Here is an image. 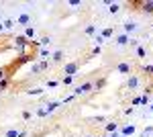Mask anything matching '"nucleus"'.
Instances as JSON below:
<instances>
[{
  "instance_id": "1",
  "label": "nucleus",
  "mask_w": 153,
  "mask_h": 137,
  "mask_svg": "<svg viewBox=\"0 0 153 137\" xmlns=\"http://www.w3.org/2000/svg\"><path fill=\"white\" fill-rule=\"evenodd\" d=\"M14 47H16V49L21 51V55H23L25 49H27V47H33V45H31V41H27V37H25V35H19V37L14 39Z\"/></svg>"
},
{
  "instance_id": "2",
  "label": "nucleus",
  "mask_w": 153,
  "mask_h": 137,
  "mask_svg": "<svg viewBox=\"0 0 153 137\" xmlns=\"http://www.w3.org/2000/svg\"><path fill=\"white\" fill-rule=\"evenodd\" d=\"M92 88H94V82H86V84H82V86H78V88H76V94H78V96L88 94V92H92Z\"/></svg>"
},
{
  "instance_id": "3",
  "label": "nucleus",
  "mask_w": 153,
  "mask_h": 137,
  "mask_svg": "<svg viewBox=\"0 0 153 137\" xmlns=\"http://www.w3.org/2000/svg\"><path fill=\"white\" fill-rule=\"evenodd\" d=\"M133 6H139V10L153 14V2H133Z\"/></svg>"
},
{
  "instance_id": "4",
  "label": "nucleus",
  "mask_w": 153,
  "mask_h": 137,
  "mask_svg": "<svg viewBox=\"0 0 153 137\" xmlns=\"http://www.w3.org/2000/svg\"><path fill=\"white\" fill-rule=\"evenodd\" d=\"M78 68H80V64H78V61H74V64H70V66H65V74L74 76V74L78 72Z\"/></svg>"
},
{
  "instance_id": "5",
  "label": "nucleus",
  "mask_w": 153,
  "mask_h": 137,
  "mask_svg": "<svg viewBox=\"0 0 153 137\" xmlns=\"http://www.w3.org/2000/svg\"><path fill=\"white\" fill-rule=\"evenodd\" d=\"M117 70L120 72V74H131V66H129V64H125V61H123V64H118Z\"/></svg>"
},
{
  "instance_id": "6",
  "label": "nucleus",
  "mask_w": 153,
  "mask_h": 137,
  "mask_svg": "<svg viewBox=\"0 0 153 137\" xmlns=\"http://www.w3.org/2000/svg\"><path fill=\"white\" fill-rule=\"evenodd\" d=\"M29 21H31V19H29V14H21L16 23L21 25V27H27V25H29Z\"/></svg>"
},
{
  "instance_id": "7",
  "label": "nucleus",
  "mask_w": 153,
  "mask_h": 137,
  "mask_svg": "<svg viewBox=\"0 0 153 137\" xmlns=\"http://www.w3.org/2000/svg\"><path fill=\"white\" fill-rule=\"evenodd\" d=\"M117 43H118V45H127V43H129V37H127V35H118Z\"/></svg>"
},
{
  "instance_id": "8",
  "label": "nucleus",
  "mask_w": 153,
  "mask_h": 137,
  "mask_svg": "<svg viewBox=\"0 0 153 137\" xmlns=\"http://www.w3.org/2000/svg\"><path fill=\"white\" fill-rule=\"evenodd\" d=\"M137 86H139V80H137L135 76H131L129 78V88H137Z\"/></svg>"
},
{
  "instance_id": "9",
  "label": "nucleus",
  "mask_w": 153,
  "mask_h": 137,
  "mask_svg": "<svg viewBox=\"0 0 153 137\" xmlns=\"http://www.w3.org/2000/svg\"><path fill=\"white\" fill-rule=\"evenodd\" d=\"M143 72H145L147 76H151V78H153V66H151V64H147V66H143Z\"/></svg>"
},
{
  "instance_id": "10",
  "label": "nucleus",
  "mask_w": 153,
  "mask_h": 137,
  "mask_svg": "<svg viewBox=\"0 0 153 137\" xmlns=\"http://www.w3.org/2000/svg\"><path fill=\"white\" fill-rule=\"evenodd\" d=\"M104 84H106V78H100V80H96V82H94V88L98 90V88H102Z\"/></svg>"
},
{
  "instance_id": "11",
  "label": "nucleus",
  "mask_w": 153,
  "mask_h": 137,
  "mask_svg": "<svg viewBox=\"0 0 153 137\" xmlns=\"http://www.w3.org/2000/svg\"><path fill=\"white\" fill-rule=\"evenodd\" d=\"M33 35H35V29H33V27H27V31H25V37H27V39H31Z\"/></svg>"
},
{
  "instance_id": "12",
  "label": "nucleus",
  "mask_w": 153,
  "mask_h": 137,
  "mask_svg": "<svg viewBox=\"0 0 153 137\" xmlns=\"http://www.w3.org/2000/svg\"><path fill=\"white\" fill-rule=\"evenodd\" d=\"M61 57H63V53L61 51H55L53 53V61H61Z\"/></svg>"
},
{
  "instance_id": "13",
  "label": "nucleus",
  "mask_w": 153,
  "mask_h": 137,
  "mask_svg": "<svg viewBox=\"0 0 153 137\" xmlns=\"http://www.w3.org/2000/svg\"><path fill=\"white\" fill-rule=\"evenodd\" d=\"M133 29H135V23H127V25H125V31H127V33L133 31Z\"/></svg>"
},
{
  "instance_id": "14",
  "label": "nucleus",
  "mask_w": 153,
  "mask_h": 137,
  "mask_svg": "<svg viewBox=\"0 0 153 137\" xmlns=\"http://www.w3.org/2000/svg\"><path fill=\"white\" fill-rule=\"evenodd\" d=\"M110 35H112V29H104V31H102V39H104V37H110Z\"/></svg>"
},
{
  "instance_id": "15",
  "label": "nucleus",
  "mask_w": 153,
  "mask_h": 137,
  "mask_svg": "<svg viewBox=\"0 0 153 137\" xmlns=\"http://www.w3.org/2000/svg\"><path fill=\"white\" fill-rule=\"evenodd\" d=\"M114 129H117V123H108L106 125V131H114Z\"/></svg>"
},
{
  "instance_id": "16",
  "label": "nucleus",
  "mask_w": 153,
  "mask_h": 137,
  "mask_svg": "<svg viewBox=\"0 0 153 137\" xmlns=\"http://www.w3.org/2000/svg\"><path fill=\"white\" fill-rule=\"evenodd\" d=\"M137 55H139V57H145V49H143V47H137Z\"/></svg>"
},
{
  "instance_id": "17",
  "label": "nucleus",
  "mask_w": 153,
  "mask_h": 137,
  "mask_svg": "<svg viewBox=\"0 0 153 137\" xmlns=\"http://www.w3.org/2000/svg\"><path fill=\"white\" fill-rule=\"evenodd\" d=\"M4 27H6V29H10V27H14V21H12V19H8V21L4 23Z\"/></svg>"
},
{
  "instance_id": "18",
  "label": "nucleus",
  "mask_w": 153,
  "mask_h": 137,
  "mask_svg": "<svg viewBox=\"0 0 153 137\" xmlns=\"http://www.w3.org/2000/svg\"><path fill=\"white\" fill-rule=\"evenodd\" d=\"M118 8H120L118 4H110V12H118Z\"/></svg>"
},
{
  "instance_id": "19",
  "label": "nucleus",
  "mask_w": 153,
  "mask_h": 137,
  "mask_svg": "<svg viewBox=\"0 0 153 137\" xmlns=\"http://www.w3.org/2000/svg\"><path fill=\"white\" fill-rule=\"evenodd\" d=\"M71 80H74V76H65L63 78V84H71Z\"/></svg>"
},
{
  "instance_id": "20",
  "label": "nucleus",
  "mask_w": 153,
  "mask_h": 137,
  "mask_svg": "<svg viewBox=\"0 0 153 137\" xmlns=\"http://www.w3.org/2000/svg\"><path fill=\"white\" fill-rule=\"evenodd\" d=\"M4 78H6V70L0 68V80H4Z\"/></svg>"
},
{
  "instance_id": "21",
  "label": "nucleus",
  "mask_w": 153,
  "mask_h": 137,
  "mask_svg": "<svg viewBox=\"0 0 153 137\" xmlns=\"http://www.w3.org/2000/svg\"><path fill=\"white\" fill-rule=\"evenodd\" d=\"M39 68H41V70H47L49 64H47V61H41V64H39Z\"/></svg>"
},
{
  "instance_id": "22",
  "label": "nucleus",
  "mask_w": 153,
  "mask_h": 137,
  "mask_svg": "<svg viewBox=\"0 0 153 137\" xmlns=\"http://www.w3.org/2000/svg\"><path fill=\"white\" fill-rule=\"evenodd\" d=\"M23 119H25V121H29V119H31V113H29V111H25V113H23Z\"/></svg>"
},
{
  "instance_id": "23",
  "label": "nucleus",
  "mask_w": 153,
  "mask_h": 137,
  "mask_svg": "<svg viewBox=\"0 0 153 137\" xmlns=\"http://www.w3.org/2000/svg\"><path fill=\"white\" fill-rule=\"evenodd\" d=\"M86 33L92 35V33H94V27H92V25H90V27H86Z\"/></svg>"
},
{
  "instance_id": "24",
  "label": "nucleus",
  "mask_w": 153,
  "mask_h": 137,
  "mask_svg": "<svg viewBox=\"0 0 153 137\" xmlns=\"http://www.w3.org/2000/svg\"><path fill=\"white\" fill-rule=\"evenodd\" d=\"M39 70H41V68H39V66H37V64H35V66H33V68H31V74H37V72H39Z\"/></svg>"
},
{
  "instance_id": "25",
  "label": "nucleus",
  "mask_w": 153,
  "mask_h": 137,
  "mask_svg": "<svg viewBox=\"0 0 153 137\" xmlns=\"http://www.w3.org/2000/svg\"><path fill=\"white\" fill-rule=\"evenodd\" d=\"M29 92H31V94H41L43 90H41V88H33V90H29Z\"/></svg>"
},
{
  "instance_id": "26",
  "label": "nucleus",
  "mask_w": 153,
  "mask_h": 137,
  "mask_svg": "<svg viewBox=\"0 0 153 137\" xmlns=\"http://www.w3.org/2000/svg\"><path fill=\"white\" fill-rule=\"evenodd\" d=\"M98 53H100V45H98V47H94V49H92V55H98Z\"/></svg>"
}]
</instances>
